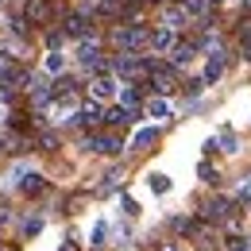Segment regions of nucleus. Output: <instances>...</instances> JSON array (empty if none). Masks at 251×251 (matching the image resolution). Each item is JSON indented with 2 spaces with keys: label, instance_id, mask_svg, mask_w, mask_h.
Returning a JSON list of instances; mask_svg holds the SVG:
<instances>
[{
  "label": "nucleus",
  "instance_id": "obj_25",
  "mask_svg": "<svg viewBox=\"0 0 251 251\" xmlns=\"http://www.w3.org/2000/svg\"><path fill=\"white\" fill-rule=\"evenodd\" d=\"M0 74H4V62H0Z\"/></svg>",
  "mask_w": 251,
  "mask_h": 251
},
{
  "label": "nucleus",
  "instance_id": "obj_21",
  "mask_svg": "<svg viewBox=\"0 0 251 251\" xmlns=\"http://www.w3.org/2000/svg\"><path fill=\"white\" fill-rule=\"evenodd\" d=\"M39 232H43V220L39 217H31L27 224H24V236H39Z\"/></svg>",
  "mask_w": 251,
  "mask_h": 251
},
{
  "label": "nucleus",
  "instance_id": "obj_24",
  "mask_svg": "<svg viewBox=\"0 0 251 251\" xmlns=\"http://www.w3.org/2000/svg\"><path fill=\"white\" fill-rule=\"evenodd\" d=\"M244 4H248V12H251V0H244Z\"/></svg>",
  "mask_w": 251,
  "mask_h": 251
},
{
  "label": "nucleus",
  "instance_id": "obj_26",
  "mask_svg": "<svg viewBox=\"0 0 251 251\" xmlns=\"http://www.w3.org/2000/svg\"><path fill=\"white\" fill-rule=\"evenodd\" d=\"M0 4H4V0H0Z\"/></svg>",
  "mask_w": 251,
  "mask_h": 251
},
{
  "label": "nucleus",
  "instance_id": "obj_16",
  "mask_svg": "<svg viewBox=\"0 0 251 251\" xmlns=\"http://www.w3.org/2000/svg\"><path fill=\"white\" fill-rule=\"evenodd\" d=\"M147 186L155 189V193H166V189H170V178H166V174H158V170H155V174L147 178Z\"/></svg>",
  "mask_w": 251,
  "mask_h": 251
},
{
  "label": "nucleus",
  "instance_id": "obj_18",
  "mask_svg": "<svg viewBox=\"0 0 251 251\" xmlns=\"http://www.w3.org/2000/svg\"><path fill=\"white\" fill-rule=\"evenodd\" d=\"M147 112H151L155 120H166V116H170V104H166V100H151V104H147Z\"/></svg>",
  "mask_w": 251,
  "mask_h": 251
},
{
  "label": "nucleus",
  "instance_id": "obj_12",
  "mask_svg": "<svg viewBox=\"0 0 251 251\" xmlns=\"http://www.w3.org/2000/svg\"><path fill=\"white\" fill-rule=\"evenodd\" d=\"M66 35H85L89 39V20L85 16H70L66 20Z\"/></svg>",
  "mask_w": 251,
  "mask_h": 251
},
{
  "label": "nucleus",
  "instance_id": "obj_6",
  "mask_svg": "<svg viewBox=\"0 0 251 251\" xmlns=\"http://www.w3.org/2000/svg\"><path fill=\"white\" fill-rule=\"evenodd\" d=\"M85 147H89V151H100V155H116V151H120V139H116V135H93Z\"/></svg>",
  "mask_w": 251,
  "mask_h": 251
},
{
  "label": "nucleus",
  "instance_id": "obj_20",
  "mask_svg": "<svg viewBox=\"0 0 251 251\" xmlns=\"http://www.w3.org/2000/svg\"><path fill=\"white\" fill-rule=\"evenodd\" d=\"M236 201H240V205H248V209H251V178H248V182H244L240 189H236Z\"/></svg>",
  "mask_w": 251,
  "mask_h": 251
},
{
  "label": "nucleus",
  "instance_id": "obj_5",
  "mask_svg": "<svg viewBox=\"0 0 251 251\" xmlns=\"http://www.w3.org/2000/svg\"><path fill=\"white\" fill-rule=\"evenodd\" d=\"M186 24H189V12H186V8H166V12H162V27H170V31H182Z\"/></svg>",
  "mask_w": 251,
  "mask_h": 251
},
{
  "label": "nucleus",
  "instance_id": "obj_11",
  "mask_svg": "<svg viewBox=\"0 0 251 251\" xmlns=\"http://www.w3.org/2000/svg\"><path fill=\"white\" fill-rule=\"evenodd\" d=\"M220 151H228V155H236V151H240V135H236V131H232V127H224V131H220Z\"/></svg>",
  "mask_w": 251,
  "mask_h": 251
},
{
  "label": "nucleus",
  "instance_id": "obj_8",
  "mask_svg": "<svg viewBox=\"0 0 251 251\" xmlns=\"http://www.w3.org/2000/svg\"><path fill=\"white\" fill-rule=\"evenodd\" d=\"M151 47H155L158 54H166V50L174 47V31H170V27H158V31L151 35Z\"/></svg>",
  "mask_w": 251,
  "mask_h": 251
},
{
  "label": "nucleus",
  "instance_id": "obj_10",
  "mask_svg": "<svg viewBox=\"0 0 251 251\" xmlns=\"http://www.w3.org/2000/svg\"><path fill=\"white\" fill-rule=\"evenodd\" d=\"M74 120H81V124H100V120H104V112H100V108H97V104H89V108H77V112H74Z\"/></svg>",
  "mask_w": 251,
  "mask_h": 251
},
{
  "label": "nucleus",
  "instance_id": "obj_22",
  "mask_svg": "<svg viewBox=\"0 0 251 251\" xmlns=\"http://www.w3.org/2000/svg\"><path fill=\"white\" fill-rule=\"evenodd\" d=\"M228 248H232V251H251V248H248V240H232Z\"/></svg>",
  "mask_w": 251,
  "mask_h": 251
},
{
  "label": "nucleus",
  "instance_id": "obj_2",
  "mask_svg": "<svg viewBox=\"0 0 251 251\" xmlns=\"http://www.w3.org/2000/svg\"><path fill=\"white\" fill-rule=\"evenodd\" d=\"M112 39H116V47H124V50H139V47L147 43V31H143V27H120Z\"/></svg>",
  "mask_w": 251,
  "mask_h": 251
},
{
  "label": "nucleus",
  "instance_id": "obj_3",
  "mask_svg": "<svg viewBox=\"0 0 251 251\" xmlns=\"http://www.w3.org/2000/svg\"><path fill=\"white\" fill-rule=\"evenodd\" d=\"M116 93H120V81H116V77H97L93 85H89V97H93L97 104H100V100H112Z\"/></svg>",
  "mask_w": 251,
  "mask_h": 251
},
{
  "label": "nucleus",
  "instance_id": "obj_7",
  "mask_svg": "<svg viewBox=\"0 0 251 251\" xmlns=\"http://www.w3.org/2000/svg\"><path fill=\"white\" fill-rule=\"evenodd\" d=\"M155 139H158L155 127H139V131L131 135V147H135V151H151V147H155Z\"/></svg>",
  "mask_w": 251,
  "mask_h": 251
},
{
  "label": "nucleus",
  "instance_id": "obj_1",
  "mask_svg": "<svg viewBox=\"0 0 251 251\" xmlns=\"http://www.w3.org/2000/svg\"><path fill=\"white\" fill-rule=\"evenodd\" d=\"M77 66H85V70H104V62H100V43L97 39H85V43H77Z\"/></svg>",
  "mask_w": 251,
  "mask_h": 251
},
{
  "label": "nucleus",
  "instance_id": "obj_14",
  "mask_svg": "<svg viewBox=\"0 0 251 251\" xmlns=\"http://www.w3.org/2000/svg\"><path fill=\"white\" fill-rule=\"evenodd\" d=\"M89 244H93V248L108 244V220H97V224H93V232H89Z\"/></svg>",
  "mask_w": 251,
  "mask_h": 251
},
{
  "label": "nucleus",
  "instance_id": "obj_4",
  "mask_svg": "<svg viewBox=\"0 0 251 251\" xmlns=\"http://www.w3.org/2000/svg\"><path fill=\"white\" fill-rule=\"evenodd\" d=\"M112 70H116L120 77H139V74H143V58H135V54H120V58L112 62Z\"/></svg>",
  "mask_w": 251,
  "mask_h": 251
},
{
  "label": "nucleus",
  "instance_id": "obj_19",
  "mask_svg": "<svg viewBox=\"0 0 251 251\" xmlns=\"http://www.w3.org/2000/svg\"><path fill=\"white\" fill-rule=\"evenodd\" d=\"M120 104H124V108H135V100H139V89H120Z\"/></svg>",
  "mask_w": 251,
  "mask_h": 251
},
{
  "label": "nucleus",
  "instance_id": "obj_13",
  "mask_svg": "<svg viewBox=\"0 0 251 251\" xmlns=\"http://www.w3.org/2000/svg\"><path fill=\"white\" fill-rule=\"evenodd\" d=\"M209 217H213V220H224V217H232V201H228V197H217V201L209 205Z\"/></svg>",
  "mask_w": 251,
  "mask_h": 251
},
{
  "label": "nucleus",
  "instance_id": "obj_23",
  "mask_svg": "<svg viewBox=\"0 0 251 251\" xmlns=\"http://www.w3.org/2000/svg\"><path fill=\"white\" fill-rule=\"evenodd\" d=\"M0 120H4V104H0Z\"/></svg>",
  "mask_w": 251,
  "mask_h": 251
},
{
  "label": "nucleus",
  "instance_id": "obj_15",
  "mask_svg": "<svg viewBox=\"0 0 251 251\" xmlns=\"http://www.w3.org/2000/svg\"><path fill=\"white\" fill-rule=\"evenodd\" d=\"M104 120H108V124H127V120H131V112L120 104V108H108V112H104Z\"/></svg>",
  "mask_w": 251,
  "mask_h": 251
},
{
  "label": "nucleus",
  "instance_id": "obj_17",
  "mask_svg": "<svg viewBox=\"0 0 251 251\" xmlns=\"http://www.w3.org/2000/svg\"><path fill=\"white\" fill-rule=\"evenodd\" d=\"M240 47H244V58H251V20H244L240 27Z\"/></svg>",
  "mask_w": 251,
  "mask_h": 251
},
{
  "label": "nucleus",
  "instance_id": "obj_9",
  "mask_svg": "<svg viewBox=\"0 0 251 251\" xmlns=\"http://www.w3.org/2000/svg\"><path fill=\"white\" fill-rule=\"evenodd\" d=\"M62 70H66V54L47 50V58H43V74H62Z\"/></svg>",
  "mask_w": 251,
  "mask_h": 251
}]
</instances>
